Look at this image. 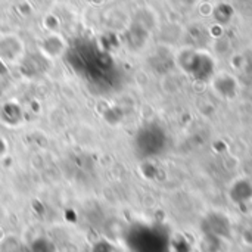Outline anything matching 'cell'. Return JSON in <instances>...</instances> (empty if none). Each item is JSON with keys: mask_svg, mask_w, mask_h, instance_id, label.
I'll list each match as a JSON object with an SVG mask.
<instances>
[{"mask_svg": "<svg viewBox=\"0 0 252 252\" xmlns=\"http://www.w3.org/2000/svg\"><path fill=\"white\" fill-rule=\"evenodd\" d=\"M131 248L134 252H164L165 244L164 238L152 230V229H142L136 232L130 239Z\"/></svg>", "mask_w": 252, "mask_h": 252, "instance_id": "1", "label": "cell"}, {"mask_svg": "<svg viewBox=\"0 0 252 252\" xmlns=\"http://www.w3.org/2000/svg\"><path fill=\"white\" fill-rule=\"evenodd\" d=\"M32 252H55V247L47 239H38L32 244Z\"/></svg>", "mask_w": 252, "mask_h": 252, "instance_id": "2", "label": "cell"}]
</instances>
